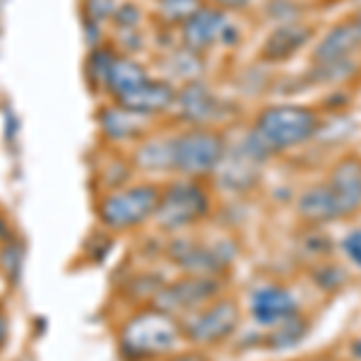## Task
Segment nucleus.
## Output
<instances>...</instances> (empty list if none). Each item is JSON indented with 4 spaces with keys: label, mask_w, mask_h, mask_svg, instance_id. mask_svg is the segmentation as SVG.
I'll return each instance as SVG.
<instances>
[{
    "label": "nucleus",
    "mask_w": 361,
    "mask_h": 361,
    "mask_svg": "<svg viewBox=\"0 0 361 361\" xmlns=\"http://www.w3.org/2000/svg\"><path fill=\"white\" fill-rule=\"evenodd\" d=\"M180 325L169 313L152 308V311L135 313L121 328L118 342L121 352L130 359H149L157 354H166L176 347Z\"/></svg>",
    "instance_id": "nucleus-1"
},
{
    "label": "nucleus",
    "mask_w": 361,
    "mask_h": 361,
    "mask_svg": "<svg viewBox=\"0 0 361 361\" xmlns=\"http://www.w3.org/2000/svg\"><path fill=\"white\" fill-rule=\"evenodd\" d=\"M318 130V118L301 106H272L265 109L255 121L253 135L263 142L267 152H282L306 142Z\"/></svg>",
    "instance_id": "nucleus-2"
},
{
    "label": "nucleus",
    "mask_w": 361,
    "mask_h": 361,
    "mask_svg": "<svg viewBox=\"0 0 361 361\" xmlns=\"http://www.w3.org/2000/svg\"><path fill=\"white\" fill-rule=\"evenodd\" d=\"M159 190L154 185H130L114 190L99 202V219L114 231H126L145 224L157 212Z\"/></svg>",
    "instance_id": "nucleus-3"
},
{
    "label": "nucleus",
    "mask_w": 361,
    "mask_h": 361,
    "mask_svg": "<svg viewBox=\"0 0 361 361\" xmlns=\"http://www.w3.org/2000/svg\"><path fill=\"white\" fill-rule=\"evenodd\" d=\"M224 154L226 147L222 135L205 128H190L183 135L173 137V169L188 176H200L217 169Z\"/></svg>",
    "instance_id": "nucleus-4"
},
{
    "label": "nucleus",
    "mask_w": 361,
    "mask_h": 361,
    "mask_svg": "<svg viewBox=\"0 0 361 361\" xmlns=\"http://www.w3.org/2000/svg\"><path fill=\"white\" fill-rule=\"evenodd\" d=\"M207 212V195L193 180L173 183L166 193L159 195L157 205V224L164 231H180L185 226L195 224Z\"/></svg>",
    "instance_id": "nucleus-5"
},
{
    "label": "nucleus",
    "mask_w": 361,
    "mask_h": 361,
    "mask_svg": "<svg viewBox=\"0 0 361 361\" xmlns=\"http://www.w3.org/2000/svg\"><path fill=\"white\" fill-rule=\"evenodd\" d=\"M238 323H241L238 304L222 299L217 304L202 308V311H195L188 323L183 325V333L190 342H197V345H219L236 333Z\"/></svg>",
    "instance_id": "nucleus-6"
},
{
    "label": "nucleus",
    "mask_w": 361,
    "mask_h": 361,
    "mask_svg": "<svg viewBox=\"0 0 361 361\" xmlns=\"http://www.w3.org/2000/svg\"><path fill=\"white\" fill-rule=\"evenodd\" d=\"M217 292V282L207 275H190L176 284L159 289L154 294V306L159 311L176 316V313H195L205 306L212 294Z\"/></svg>",
    "instance_id": "nucleus-7"
},
{
    "label": "nucleus",
    "mask_w": 361,
    "mask_h": 361,
    "mask_svg": "<svg viewBox=\"0 0 361 361\" xmlns=\"http://www.w3.org/2000/svg\"><path fill=\"white\" fill-rule=\"evenodd\" d=\"M236 42V27L224 13L212 8H200L183 22V44L190 51H205L209 46H229Z\"/></svg>",
    "instance_id": "nucleus-8"
},
{
    "label": "nucleus",
    "mask_w": 361,
    "mask_h": 361,
    "mask_svg": "<svg viewBox=\"0 0 361 361\" xmlns=\"http://www.w3.org/2000/svg\"><path fill=\"white\" fill-rule=\"evenodd\" d=\"M294 313H299L296 299L289 289L277 287V284L255 289L253 296H250V316L258 325L272 328V325L282 323L284 318H292Z\"/></svg>",
    "instance_id": "nucleus-9"
},
{
    "label": "nucleus",
    "mask_w": 361,
    "mask_h": 361,
    "mask_svg": "<svg viewBox=\"0 0 361 361\" xmlns=\"http://www.w3.org/2000/svg\"><path fill=\"white\" fill-rule=\"evenodd\" d=\"M328 190L333 195L340 217H349L361 207V161L359 159H345L340 161L333 173H330Z\"/></svg>",
    "instance_id": "nucleus-10"
},
{
    "label": "nucleus",
    "mask_w": 361,
    "mask_h": 361,
    "mask_svg": "<svg viewBox=\"0 0 361 361\" xmlns=\"http://www.w3.org/2000/svg\"><path fill=\"white\" fill-rule=\"evenodd\" d=\"M176 102V90L169 82L161 80H145L135 90H130L128 94L118 97V106L135 111L140 116H152V114H164L173 106Z\"/></svg>",
    "instance_id": "nucleus-11"
},
{
    "label": "nucleus",
    "mask_w": 361,
    "mask_h": 361,
    "mask_svg": "<svg viewBox=\"0 0 361 361\" xmlns=\"http://www.w3.org/2000/svg\"><path fill=\"white\" fill-rule=\"evenodd\" d=\"M173 106L178 109V116L183 121H188V123H193V126H200V123H207L209 118H214L219 104L212 92L202 82H188L183 90L176 92Z\"/></svg>",
    "instance_id": "nucleus-12"
},
{
    "label": "nucleus",
    "mask_w": 361,
    "mask_h": 361,
    "mask_svg": "<svg viewBox=\"0 0 361 361\" xmlns=\"http://www.w3.org/2000/svg\"><path fill=\"white\" fill-rule=\"evenodd\" d=\"M173 258L178 265H183L185 270L195 272V275H209L217 272L231 260V253H224L222 246H200V243L183 241L173 248Z\"/></svg>",
    "instance_id": "nucleus-13"
},
{
    "label": "nucleus",
    "mask_w": 361,
    "mask_h": 361,
    "mask_svg": "<svg viewBox=\"0 0 361 361\" xmlns=\"http://www.w3.org/2000/svg\"><path fill=\"white\" fill-rule=\"evenodd\" d=\"M361 37L354 25H340L335 27L328 37L320 42V46L316 49V61L320 66H333V63H342L345 58L352 54L354 49L359 46Z\"/></svg>",
    "instance_id": "nucleus-14"
},
{
    "label": "nucleus",
    "mask_w": 361,
    "mask_h": 361,
    "mask_svg": "<svg viewBox=\"0 0 361 361\" xmlns=\"http://www.w3.org/2000/svg\"><path fill=\"white\" fill-rule=\"evenodd\" d=\"M142 118L145 116H140L135 111H128V109L116 104V106L104 109L102 116H99V123H102L104 135L109 140L121 142V140H133L142 133V128H145Z\"/></svg>",
    "instance_id": "nucleus-15"
},
{
    "label": "nucleus",
    "mask_w": 361,
    "mask_h": 361,
    "mask_svg": "<svg viewBox=\"0 0 361 361\" xmlns=\"http://www.w3.org/2000/svg\"><path fill=\"white\" fill-rule=\"evenodd\" d=\"M145 80H147V73H145V68L140 66L137 61H133V58H128V56H114L104 85H106L109 92L118 99L128 94L130 90H135Z\"/></svg>",
    "instance_id": "nucleus-16"
},
{
    "label": "nucleus",
    "mask_w": 361,
    "mask_h": 361,
    "mask_svg": "<svg viewBox=\"0 0 361 361\" xmlns=\"http://www.w3.org/2000/svg\"><path fill=\"white\" fill-rule=\"evenodd\" d=\"M311 39V32L301 25H284L275 29V32L267 37L263 56L270 61H284V58L294 56L296 51Z\"/></svg>",
    "instance_id": "nucleus-17"
},
{
    "label": "nucleus",
    "mask_w": 361,
    "mask_h": 361,
    "mask_svg": "<svg viewBox=\"0 0 361 361\" xmlns=\"http://www.w3.org/2000/svg\"><path fill=\"white\" fill-rule=\"evenodd\" d=\"M299 214L308 222H333L340 217L333 195H330L328 185H316V188L306 190L299 200Z\"/></svg>",
    "instance_id": "nucleus-18"
},
{
    "label": "nucleus",
    "mask_w": 361,
    "mask_h": 361,
    "mask_svg": "<svg viewBox=\"0 0 361 361\" xmlns=\"http://www.w3.org/2000/svg\"><path fill=\"white\" fill-rule=\"evenodd\" d=\"M135 166L145 169V171L173 169V137H157L140 145L135 152Z\"/></svg>",
    "instance_id": "nucleus-19"
},
{
    "label": "nucleus",
    "mask_w": 361,
    "mask_h": 361,
    "mask_svg": "<svg viewBox=\"0 0 361 361\" xmlns=\"http://www.w3.org/2000/svg\"><path fill=\"white\" fill-rule=\"evenodd\" d=\"M272 328L275 330L267 337V345L275 349H292L308 335V325L299 313H294L292 318H284L282 323L272 325Z\"/></svg>",
    "instance_id": "nucleus-20"
},
{
    "label": "nucleus",
    "mask_w": 361,
    "mask_h": 361,
    "mask_svg": "<svg viewBox=\"0 0 361 361\" xmlns=\"http://www.w3.org/2000/svg\"><path fill=\"white\" fill-rule=\"evenodd\" d=\"M200 10L197 0H159V13L166 22H185Z\"/></svg>",
    "instance_id": "nucleus-21"
},
{
    "label": "nucleus",
    "mask_w": 361,
    "mask_h": 361,
    "mask_svg": "<svg viewBox=\"0 0 361 361\" xmlns=\"http://www.w3.org/2000/svg\"><path fill=\"white\" fill-rule=\"evenodd\" d=\"M3 258H0V263H3V270L8 272V277L13 279V282H17V275H20V263H22V258H20V248L15 246V243H10V246H5L3 248Z\"/></svg>",
    "instance_id": "nucleus-22"
},
{
    "label": "nucleus",
    "mask_w": 361,
    "mask_h": 361,
    "mask_svg": "<svg viewBox=\"0 0 361 361\" xmlns=\"http://www.w3.org/2000/svg\"><path fill=\"white\" fill-rule=\"evenodd\" d=\"M342 250H345V255L354 265L361 267V229L349 231L345 241H342Z\"/></svg>",
    "instance_id": "nucleus-23"
},
{
    "label": "nucleus",
    "mask_w": 361,
    "mask_h": 361,
    "mask_svg": "<svg viewBox=\"0 0 361 361\" xmlns=\"http://www.w3.org/2000/svg\"><path fill=\"white\" fill-rule=\"evenodd\" d=\"M171 361H209V359L200 352H188V354H180V357H173Z\"/></svg>",
    "instance_id": "nucleus-24"
},
{
    "label": "nucleus",
    "mask_w": 361,
    "mask_h": 361,
    "mask_svg": "<svg viewBox=\"0 0 361 361\" xmlns=\"http://www.w3.org/2000/svg\"><path fill=\"white\" fill-rule=\"evenodd\" d=\"M219 5H224V8H231V10H238V8H246L248 0H217Z\"/></svg>",
    "instance_id": "nucleus-25"
},
{
    "label": "nucleus",
    "mask_w": 361,
    "mask_h": 361,
    "mask_svg": "<svg viewBox=\"0 0 361 361\" xmlns=\"http://www.w3.org/2000/svg\"><path fill=\"white\" fill-rule=\"evenodd\" d=\"M5 335H8V325H5V318L0 316V347L5 345Z\"/></svg>",
    "instance_id": "nucleus-26"
},
{
    "label": "nucleus",
    "mask_w": 361,
    "mask_h": 361,
    "mask_svg": "<svg viewBox=\"0 0 361 361\" xmlns=\"http://www.w3.org/2000/svg\"><path fill=\"white\" fill-rule=\"evenodd\" d=\"M354 27H357V32H359V37H361V15H359V20H357V25H354Z\"/></svg>",
    "instance_id": "nucleus-27"
},
{
    "label": "nucleus",
    "mask_w": 361,
    "mask_h": 361,
    "mask_svg": "<svg viewBox=\"0 0 361 361\" xmlns=\"http://www.w3.org/2000/svg\"><path fill=\"white\" fill-rule=\"evenodd\" d=\"M323 361H337V359H323Z\"/></svg>",
    "instance_id": "nucleus-28"
}]
</instances>
